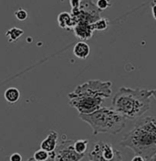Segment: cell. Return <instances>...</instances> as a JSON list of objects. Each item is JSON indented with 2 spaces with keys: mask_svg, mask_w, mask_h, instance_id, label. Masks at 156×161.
<instances>
[{
  "mask_svg": "<svg viewBox=\"0 0 156 161\" xmlns=\"http://www.w3.org/2000/svg\"><path fill=\"white\" fill-rule=\"evenodd\" d=\"M120 145L141 155L145 160H154L156 157V116H147L135 123L133 128L125 135Z\"/></svg>",
  "mask_w": 156,
  "mask_h": 161,
  "instance_id": "1",
  "label": "cell"
},
{
  "mask_svg": "<svg viewBox=\"0 0 156 161\" xmlns=\"http://www.w3.org/2000/svg\"><path fill=\"white\" fill-rule=\"evenodd\" d=\"M152 97H154V90L121 87L111 103L112 107L126 119H134L150 110Z\"/></svg>",
  "mask_w": 156,
  "mask_h": 161,
  "instance_id": "2",
  "label": "cell"
},
{
  "mask_svg": "<svg viewBox=\"0 0 156 161\" xmlns=\"http://www.w3.org/2000/svg\"><path fill=\"white\" fill-rule=\"evenodd\" d=\"M80 120L91 127L93 135H117L126 125V118L113 107H100L90 114H79Z\"/></svg>",
  "mask_w": 156,
  "mask_h": 161,
  "instance_id": "3",
  "label": "cell"
},
{
  "mask_svg": "<svg viewBox=\"0 0 156 161\" xmlns=\"http://www.w3.org/2000/svg\"><path fill=\"white\" fill-rule=\"evenodd\" d=\"M112 82L107 80L102 81L100 80H89L83 84H80L75 88V90L68 93V99L79 96H90V97H101L109 98L111 95Z\"/></svg>",
  "mask_w": 156,
  "mask_h": 161,
  "instance_id": "4",
  "label": "cell"
},
{
  "mask_svg": "<svg viewBox=\"0 0 156 161\" xmlns=\"http://www.w3.org/2000/svg\"><path fill=\"white\" fill-rule=\"evenodd\" d=\"M89 159L92 161H111L121 160L120 151L113 148V147L104 142H96L93 144V148L89 152Z\"/></svg>",
  "mask_w": 156,
  "mask_h": 161,
  "instance_id": "5",
  "label": "cell"
},
{
  "mask_svg": "<svg viewBox=\"0 0 156 161\" xmlns=\"http://www.w3.org/2000/svg\"><path fill=\"white\" fill-rule=\"evenodd\" d=\"M104 98L101 97H90V96H79L70 98L68 104L78 111V114H90L102 107Z\"/></svg>",
  "mask_w": 156,
  "mask_h": 161,
  "instance_id": "6",
  "label": "cell"
},
{
  "mask_svg": "<svg viewBox=\"0 0 156 161\" xmlns=\"http://www.w3.org/2000/svg\"><path fill=\"white\" fill-rule=\"evenodd\" d=\"M72 140H63L59 146L58 151H55V160L78 161L83 159L84 155L77 153L73 147Z\"/></svg>",
  "mask_w": 156,
  "mask_h": 161,
  "instance_id": "7",
  "label": "cell"
},
{
  "mask_svg": "<svg viewBox=\"0 0 156 161\" xmlns=\"http://www.w3.org/2000/svg\"><path fill=\"white\" fill-rule=\"evenodd\" d=\"M75 36L81 40H89L94 33L92 24L86 21H78L73 28Z\"/></svg>",
  "mask_w": 156,
  "mask_h": 161,
  "instance_id": "8",
  "label": "cell"
},
{
  "mask_svg": "<svg viewBox=\"0 0 156 161\" xmlns=\"http://www.w3.org/2000/svg\"><path fill=\"white\" fill-rule=\"evenodd\" d=\"M58 139H59L58 133L56 131L50 130L49 132L48 136L41 142L40 148L48 151L49 153L55 151L58 146Z\"/></svg>",
  "mask_w": 156,
  "mask_h": 161,
  "instance_id": "9",
  "label": "cell"
},
{
  "mask_svg": "<svg viewBox=\"0 0 156 161\" xmlns=\"http://www.w3.org/2000/svg\"><path fill=\"white\" fill-rule=\"evenodd\" d=\"M58 23L61 29L66 30H73V28L76 25V21L74 18L68 12H61L59 14L58 16Z\"/></svg>",
  "mask_w": 156,
  "mask_h": 161,
  "instance_id": "10",
  "label": "cell"
},
{
  "mask_svg": "<svg viewBox=\"0 0 156 161\" xmlns=\"http://www.w3.org/2000/svg\"><path fill=\"white\" fill-rule=\"evenodd\" d=\"M73 54L80 60H85L90 54V47L84 40L78 41L73 48Z\"/></svg>",
  "mask_w": 156,
  "mask_h": 161,
  "instance_id": "11",
  "label": "cell"
},
{
  "mask_svg": "<svg viewBox=\"0 0 156 161\" xmlns=\"http://www.w3.org/2000/svg\"><path fill=\"white\" fill-rule=\"evenodd\" d=\"M4 97L6 101L9 103H15L20 98V92L18 88L16 87H10L8 89H7L5 93H4Z\"/></svg>",
  "mask_w": 156,
  "mask_h": 161,
  "instance_id": "12",
  "label": "cell"
},
{
  "mask_svg": "<svg viewBox=\"0 0 156 161\" xmlns=\"http://www.w3.org/2000/svg\"><path fill=\"white\" fill-rule=\"evenodd\" d=\"M23 34H24L23 30L19 28H11L7 31L6 36L8 37V42H16Z\"/></svg>",
  "mask_w": 156,
  "mask_h": 161,
  "instance_id": "13",
  "label": "cell"
},
{
  "mask_svg": "<svg viewBox=\"0 0 156 161\" xmlns=\"http://www.w3.org/2000/svg\"><path fill=\"white\" fill-rule=\"evenodd\" d=\"M89 143V142L88 139H79V140L75 141L73 143L74 149L77 153L80 154V155H85L87 148H88Z\"/></svg>",
  "mask_w": 156,
  "mask_h": 161,
  "instance_id": "14",
  "label": "cell"
},
{
  "mask_svg": "<svg viewBox=\"0 0 156 161\" xmlns=\"http://www.w3.org/2000/svg\"><path fill=\"white\" fill-rule=\"evenodd\" d=\"M109 27V20L104 18H100L99 19L96 20L94 23H92V28L94 31H102V30H107Z\"/></svg>",
  "mask_w": 156,
  "mask_h": 161,
  "instance_id": "15",
  "label": "cell"
},
{
  "mask_svg": "<svg viewBox=\"0 0 156 161\" xmlns=\"http://www.w3.org/2000/svg\"><path fill=\"white\" fill-rule=\"evenodd\" d=\"M34 158L36 161H46L49 158V153L48 151L40 148L34 154Z\"/></svg>",
  "mask_w": 156,
  "mask_h": 161,
  "instance_id": "16",
  "label": "cell"
},
{
  "mask_svg": "<svg viewBox=\"0 0 156 161\" xmlns=\"http://www.w3.org/2000/svg\"><path fill=\"white\" fill-rule=\"evenodd\" d=\"M15 16H16V18L19 20V21H24V20H26L28 19L29 14H28V12L25 9L19 8V9H18L15 12Z\"/></svg>",
  "mask_w": 156,
  "mask_h": 161,
  "instance_id": "17",
  "label": "cell"
},
{
  "mask_svg": "<svg viewBox=\"0 0 156 161\" xmlns=\"http://www.w3.org/2000/svg\"><path fill=\"white\" fill-rule=\"evenodd\" d=\"M96 6L99 8V10L102 11V10L107 9L109 7L111 6V3L110 0H98L96 3Z\"/></svg>",
  "mask_w": 156,
  "mask_h": 161,
  "instance_id": "18",
  "label": "cell"
},
{
  "mask_svg": "<svg viewBox=\"0 0 156 161\" xmlns=\"http://www.w3.org/2000/svg\"><path fill=\"white\" fill-rule=\"evenodd\" d=\"M82 1L83 0H69V4L72 8H78L80 7Z\"/></svg>",
  "mask_w": 156,
  "mask_h": 161,
  "instance_id": "19",
  "label": "cell"
},
{
  "mask_svg": "<svg viewBox=\"0 0 156 161\" xmlns=\"http://www.w3.org/2000/svg\"><path fill=\"white\" fill-rule=\"evenodd\" d=\"M10 161H21L22 160V157L19 153H13L9 158Z\"/></svg>",
  "mask_w": 156,
  "mask_h": 161,
  "instance_id": "20",
  "label": "cell"
},
{
  "mask_svg": "<svg viewBox=\"0 0 156 161\" xmlns=\"http://www.w3.org/2000/svg\"><path fill=\"white\" fill-rule=\"evenodd\" d=\"M132 161H145V159H144V158H143V157H142L141 155H136L135 157H133V158H132Z\"/></svg>",
  "mask_w": 156,
  "mask_h": 161,
  "instance_id": "21",
  "label": "cell"
},
{
  "mask_svg": "<svg viewBox=\"0 0 156 161\" xmlns=\"http://www.w3.org/2000/svg\"><path fill=\"white\" fill-rule=\"evenodd\" d=\"M152 13H153V19L156 20V3L152 6Z\"/></svg>",
  "mask_w": 156,
  "mask_h": 161,
  "instance_id": "22",
  "label": "cell"
},
{
  "mask_svg": "<svg viewBox=\"0 0 156 161\" xmlns=\"http://www.w3.org/2000/svg\"><path fill=\"white\" fill-rule=\"evenodd\" d=\"M154 98L156 99V90H154Z\"/></svg>",
  "mask_w": 156,
  "mask_h": 161,
  "instance_id": "23",
  "label": "cell"
}]
</instances>
